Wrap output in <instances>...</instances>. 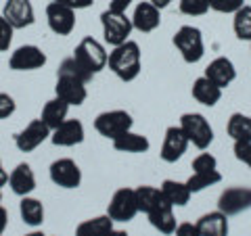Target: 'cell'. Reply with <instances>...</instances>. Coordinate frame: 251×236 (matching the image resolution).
I'll return each instance as SVG.
<instances>
[{
  "mask_svg": "<svg viewBox=\"0 0 251 236\" xmlns=\"http://www.w3.org/2000/svg\"><path fill=\"white\" fill-rule=\"evenodd\" d=\"M107 67L120 77L122 82H132L136 80L143 67V52L140 46L134 40H128L120 46H113V50L109 52Z\"/></svg>",
  "mask_w": 251,
  "mask_h": 236,
  "instance_id": "6da1fadb",
  "label": "cell"
},
{
  "mask_svg": "<svg viewBox=\"0 0 251 236\" xmlns=\"http://www.w3.org/2000/svg\"><path fill=\"white\" fill-rule=\"evenodd\" d=\"M172 42H174L176 50L180 52L182 61L188 63V65H195V63H199L203 59V54H205L203 34H201V29L195 27V25H182V27H178L174 38H172Z\"/></svg>",
  "mask_w": 251,
  "mask_h": 236,
  "instance_id": "7a4b0ae2",
  "label": "cell"
},
{
  "mask_svg": "<svg viewBox=\"0 0 251 236\" xmlns=\"http://www.w3.org/2000/svg\"><path fill=\"white\" fill-rule=\"evenodd\" d=\"M72 57L80 63V65L88 73L97 75L99 71H103V69L107 67L109 52L105 50V46L100 44L99 40H94L92 36H86V38H82V40H80V44L74 48Z\"/></svg>",
  "mask_w": 251,
  "mask_h": 236,
  "instance_id": "3957f363",
  "label": "cell"
},
{
  "mask_svg": "<svg viewBox=\"0 0 251 236\" xmlns=\"http://www.w3.org/2000/svg\"><path fill=\"white\" fill-rule=\"evenodd\" d=\"M180 128L186 134L188 142L193 146H197L199 151H205L209 144L214 142V128L211 123L205 119V115L201 113H184L180 117Z\"/></svg>",
  "mask_w": 251,
  "mask_h": 236,
  "instance_id": "277c9868",
  "label": "cell"
},
{
  "mask_svg": "<svg viewBox=\"0 0 251 236\" xmlns=\"http://www.w3.org/2000/svg\"><path fill=\"white\" fill-rule=\"evenodd\" d=\"M100 25H103V38L109 46H120L130 40L132 34V19L126 13H115L107 9L100 13Z\"/></svg>",
  "mask_w": 251,
  "mask_h": 236,
  "instance_id": "5b68a950",
  "label": "cell"
},
{
  "mask_svg": "<svg viewBox=\"0 0 251 236\" xmlns=\"http://www.w3.org/2000/svg\"><path fill=\"white\" fill-rule=\"evenodd\" d=\"M132 125H134V119L128 111L124 109H113V111H103L97 115L94 119V130H97L103 138L113 140L117 136H122L124 132H130Z\"/></svg>",
  "mask_w": 251,
  "mask_h": 236,
  "instance_id": "8992f818",
  "label": "cell"
},
{
  "mask_svg": "<svg viewBox=\"0 0 251 236\" xmlns=\"http://www.w3.org/2000/svg\"><path fill=\"white\" fill-rule=\"evenodd\" d=\"M107 215L113 222H122V224L132 222L138 215V203H136L134 188H120V190H115L111 201H109Z\"/></svg>",
  "mask_w": 251,
  "mask_h": 236,
  "instance_id": "52a82bcc",
  "label": "cell"
},
{
  "mask_svg": "<svg viewBox=\"0 0 251 236\" xmlns=\"http://www.w3.org/2000/svg\"><path fill=\"white\" fill-rule=\"evenodd\" d=\"M49 176L50 182L59 188H67V190H74L82 184V169L74 159L69 157H63V159H57L50 163L49 167Z\"/></svg>",
  "mask_w": 251,
  "mask_h": 236,
  "instance_id": "ba28073f",
  "label": "cell"
},
{
  "mask_svg": "<svg viewBox=\"0 0 251 236\" xmlns=\"http://www.w3.org/2000/svg\"><path fill=\"white\" fill-rule=\"evenodd\" d=\"M54 94L65 100L69 107H80L88 98V90H86V82L80 77L69 75V73H57V86H54Z\"/></svg>",
  "mask_w": 251,
  "mask_h": 236,
  "instance_id": "9c48e42d",
  "label": "cell"
},
{
  "mask_svg": "<svg viewBox=\"0 0 251 236\" xmlns=\"http://www.w3.org/2000/svg\"><path fill=\"white\" fill-rule=\"evenodd\" d=\"M251 209V188L249 186H230L218 196V211L224 215H239Z\"/></svg>",
  "mask_w": 251,
  "mask_h": 236,
  "instance_id": "30bf717a",
  "label": "cell"
},
{
  "mask_svg": "<svg viewBox=\"0 0 251 236\" xmlns=\"http://www.w3.org/2000/svg\"><path fill=\"white\" fill-rule=\"evenodd\" d=\"M50 138V128L42 119H31L21 132L15 134V146L21 153H31Z\"/></svg>",
  "mask_w": 251,
  "mask_h": 236,
  "instance_id": "8fae6325",
  "label": "cell"
},
{
  "mask_svg": "<svg viewBox=\"0 0 251 236\" xmlns=\"http://www.w3.org/2000/svg\"><path fill=\"white\" fill-rule=\"evenodd\" d=\"M46 23L52 34L69 36L75 29V11L61 2H49L46 6Z\"/></svg>",
  "mask_w": 251,
  "mask_h": 236,
  "instance_id": "7c38bea8",
  "label": "cell"
},
{
  "mask_svg": "<svg viewBox=\"0 0 251 236\" xmlns=\"http://www.w3.org/2000/svg\"><path fill=\"white\" fill-rule=\"evenodd\" d=\"M44 65H46V54L36 44L19 46L9 59V67L13 71H34V69H40Z\"/></svg>",
  "mask_w": 251,
  "mask_h": 236,
  "instance_id": "4fadbf2b",
  "label": "cell"
},
{
  "mask_svg": "<svg viewBox=\"0 0 251 236\" xmlns=\"http://www.w3.org/2000/svg\"><path fill=\"white\" fill-rule=\"evenodd\" d=\"M188 138L186 134L182 132V128L180 125H170V128L166 130V136H163V144H161V161L166 163H176L182 159V155L186 153L188 148Z\"/></svg>",
  "mask_w": 251,
  "mask_h": 236,
  "instance_id": "5bb4252c",
  "label": "cell"
},
{
  "mask_svg": "<svg viewBox=\"0 0 251 236\" xmlns=\"http://www.w3.org/2000/svg\"><path fill=\"white\" fill-rule=\"evenodd\" d=\"M2 17L11 23L15 29H25L29 25H34L36 13L31 6V0H6Z\"/></svg>",
  "mask_w": 251,
  "mask_h": 236,
  "instance_id": "9a60e30c",
  "label": "cell"
},
{
  "mask_svg": "<svg viewBox=\"0 0 251 236\" xmlns=\"http://www.w3.org/2000/svg\"><path fill=\"white\" fill-rule=\"evenodd\" d=\"M84 123L80 119H65L59 128H54L50 132V142L54 146H63V148H69V146H75V144H82L84 142Z\"/></svg>",
  "mask_w": 251,
  "mask_h": 236,
  "instance_id": "2e32d148",
  "label": "cell"
},
{
  "mask_svg": "<svg viewBox=\"0 0 251 236\" xmlns=\"http://www.w3.org/2000/svg\"><path fill=\"white\" fill-rule=\"evenodd\" d=\"M203 75L214 82L218 88L224 90L237 80V67H234V63L228 57H218L205 67V73Z\"/></svg>",
  "mask_w": 251,
  "mask_h": 236,
  "instance_id": "e0dca14e",
  "label": "cell"
},
{
  "mask_svg": "<svg viewBox=\"0 0 251 236\" xmlns=\"http://www.w3.org/2000/svg\"><path fill=\"white\" fill-rule=\"evenodd\" d=\"M130 19H132V27H134L136 31H140V34H151V31H155L157 27H159L161 11L147 0V2L136 4L134 15H132Z\"/></svg>",
  "mask_w": 251,
  "mask_h": 236,
  "instance_id": "ac0fdd59",
  "label": "cell"
},
{
  "mask_svg": "<svg viewBox=\"0 0 251 236\" xmlns=\"http://www.w3.org/2000/svg\"><path fill=\"white\" fill-rule=\"evenodd\" d=\"M149 222H151V226L155 228V230H159L161 234H174L176 232V215H174V207L170 205L168 201H163V196H161V201L157 203V205L149 211Z\"/></svg>",
  "mask_w": 251,
  "mask_h": 236,
  "instance_id": "d6986e66",
  "label": "cell"
},
{
  "mask_svg": "<svg viewBox=\"0 0 251 236\" xmlns=\"http://www.w3.org/2000/svg\"><path fill=\"white\" fill-rule=\"evenodd\" d=\"M9 186L17 196H29L36 190V176L27 163H19L9 174Z\"/></svg>",
  "mask_w": 251,
  "mask_h": 236,
  "instance_id": "ffe728a7",
  "label": "cell"
},
{
  "mask_svg": "<svg viewBox=\"0 0 251 236\" xmlns=\"http://www.w3.org/2000/svg\"><path fill=\"white\" fill-rule=\"evenodd\" d=\"M195 226H197L201 236H228V215H224L218 209L203 213L195 222Z\"/></svg>",
  "mask_w": 251,
  "mask_h": 236,
  "instance_id": "44dd1931",
  "label": "cell"
},
{
  "mask_svg": "<svg viewBox=\"0 0 251 236\" xmlns=\"http://www.w3.org/2000/svg\"><path fill=\"white\" fill-rule=\"evenodd\" d=\"M191 94H193V98L197 100L199 105H203V107H216L220 103V98H222V88H218V86L211 80H207L205 75H201V77H197V80L193 82Z\"/></svg>",
  "mask_w": 251,
  "mask_h": 236,
  "instance_id": "7402d4cb",
  "label": "cell"
},
{
  "mask_svg": "<svg viewBox=\"0 0 251 236\" xmlns=\"http://www.w3.org/2000/svg\"><path fill=\"white\" fill-rule=\"evenodd\" d=\"M159 190H161L163 201H168L172 207H184L193 196L186 182H178V180H163Z\"/></svg>",
  "mask_w": 251,
  "mask_h": 236,
  "instance_id": "603a6c76",
  "label": "cell"
},
{
  "mask_svg": "<svg viewBox=\"0 0 251 236\" xmlns=\"http://www.w3.org/2000/svg\"><path fill=\"white\" fill-rule=\"evenodd\" d=\"M113 142V148L120 153H147L149 148H151V142H149V138L143 136V134H136V132H124L122 136H117L111 140Z\"/></svg>",
  "mask_w": 251,
  "mask_h": 236,
  "instance_id": "cb8c5ba5",
  "label": "cell"
},
{
  "mask_svg": "<svg viewBox=\"0 0 251 236\" xmlns=\"http://www.w3.org/2000/svg\"><path fill=\"white\" fill-rule=\"evenodd\" d=\"M67 115H69V105L65 103V100H61L59 96H54L42 107L40 119L49 125L50 132H52L54 128H59V125L67 119Z\"/></svg>",
  "mask_w": 251,
  "mask_h": 236,
  "instance_id": "d4e9b609",
  "label": "cell"
},
{
  "mask_svg": "<svg viewBox=\"0 0 251 236\" xmlns=\"http://www.w3.org/2000/svg\"><path fill=\"white\" fill-rule=\"evenodd\" d=\"M19 213H21L23 224H27L31 228L42 226L44 222V205L38 199H34V196H21Z\"/></svg>",
  "mask_w": 251,
  "mask_h": 236,
  "instance_id": "484cf974",
  "label": "cell"
},
{
  "mask_svg": "<svg viewBox=\"0 0 251 236\" xmlns=\"http://www.w3.org/2000/svg\"><path fill=\"white\" fill-rule=\"evenodd\" d=\"M111 230H113V219L109 215H97L77 226L75 236H109Z\"/></svg>",
  "mask_w": 251,
  "mask_h": 236,
  "instance_id": "4316f807",
  "label": "cell"
},
{
  "mask_svg": "<svg viewBox=\"0 0 251 236\" xmlns=\"http://www.w3.org/2000/svg\"><path fill=\"white\" fill-rule=\"evenodd\" d=\"M226 132L234 142H251V117L243 113H232L228 123H226Z\"/></svg>",
  "mask_w": 251,
  "mask_h": 236,
  "instance_id": "83f0119b",
  "label": "cell"
},
{
  "mask_svg": "<svg viewBox=\"0 0 251 236\" xmlns=\"http://www.w3.org/2000/svg\"><path fill=\"white\" fill-rule=\"evenodd\" d=\"M220 182H222V174H220L218 169H214V171H193V176L186 180V186L193 194H197V192L205 190V188L214 186V184H220Z\"/></svg>",
  "mask_w": 251,
  "mask_h": 236,
  "instance_id": "f1b7e54d",
  "label": "cell"
},
{
  "mask_svg": "<svg viewBox=\"0 0 251 236\" xmlns=\"http://www.w3.org/2000/svg\"><path fill=\"white\" fill-rule=\"evenodd\" d=\"M134 194H136V203H138V213H149V211L161 201V190L157 186L143 184V186L134 188Z\"/></svg>",
  "mask_w": 251,
  "mask_h": 236,
  "instance_id": "f546056e",
  "label": "cell"
},
{
  "mask_svg": "<svg viewBox=\"0 0 251 236\" xmlns=\"http://www.w3.org/2000/svg\"><path fill=\"white\" fill-rule=\"evenodd\" d=\"M232 29L239 40L251 42V6L245 4L232 15Z\"/></svg>",
  "mask_w": 251,
  "mask_h": 236,
  "instance_id": "4dcf8cb0",
  "label": "cell"
},
{
  "mask_svg": "<svg viewBox=\"0 0 251 236\" xmlns=\"http://www.w3.org/2000/svg\"><path fill=\"white\" fill-rule=\"evenodd\" d=\"M57 73H69V75H75V77H80L82 82H86L88 84L90 80H92V73H88L86 71V69L80 65V63H77L74 57H67V59H63L61 61V65H59V71Z\"/></svg>",
  "mask_w": 251,
  "mask_h": 236,
  "instance_id": "1f68e13d",
  "label": "cell"
},
{
  "mask_svg": "<svg viewBox=\"0 0 251 236\" xmlns=\"http://www.w3.org/2000/svg\"><path fill=\"white\" fill-rule=\"evenodd\" d=\"M180 13L186 17H203L209 9V0H180Z\"/></svg>",
  "mask_w": 251,
  "mask_h": 236,
  "instance_id": "d6a6232c",
  "label": "cell"
},
{
  "mask_svg": "<svg viewBox=\"0 0 251 236\" xmlns=\"http://www.w3.org/2000/svg\"><path fill=\"white\" fill-rule=\"evenodd\" d=\"M241 6H245V0H209V9L222 15H234Z\"/></svg>",
  "mask_w": 251,
  "mask_h": 236,
  "instance_id": "836d02e7",
  "label": "cell"
},
{
  "mask_svg": "<svg viewBox=\"0 0 251 236\" xmlns=\"http://www.w3.org/2000/svg\"><path fill=\"white\" fill-rule=\"evenodd\" d=\"M218 169V159L209 153H201L193 159V171H214Z\"/></svg>",
  "mask_w": 251,
  "mask_h": 236,
  "instance_id": "e575fe53",
  "label": "cell"
},
{
  "mask_svg": "<svg viewBox=\"0 0 251 236\" xmlns=\"http://www.w3.org/2000/svg\"><path fill=\"white\" fill-rule=\"evenodd\" d=\"M13 34H15V27L2 17V15H0V52H4V50L11 48Z\"/></svg>",
  "mask_w": 251,
  "mask_h": 236,
  "instance_id": "d590c367",
  "label": "cell"
},
{
  "mask_svg": "<svg viewBox=\"0 0 251 236\" xmlns=\"http://www.w3.org/2000/svg\"><path fill=\"white\" fill-rule=\"evenodd\" d=\"M15 109H17L15 98L11 96V94L0 92V119H9V117L15 113Z\"/></svg>",
  "mask_w": 251,
  "mask_h": 236,
  "instance_id": "8d00e7d4",
  "label": "cell"
},
{
  "mask_svg": "<svg viewBox=\"0 0 251 236\" xmlns=\"http://www.w3.org/2000/svg\"><path fill=\"white\" fill-rule=\"evenodd\" d=\"M232 153L241 163H245L251 169V142H234Z\"/></svg>",
  "mask_w": 251,
  "mask_h": 236,
  "instance_id": "74e56055",
  "label": "cell"
},
{
  "mask_svg": "<svg viewBox=\"0 0 251 236\" xmlns=\"http://www.w3.org/2000/svg\"><path fill=\"white\" fill-rule=\"evenodd\" d=\"M176 236H201L199 230H197V226L191 224V222H182V224H178L176 226Z\"/></svg>",
  "mask_w": 251,
  "mask_h": 236,
  "instance_id": "f35d334b",
  "label": "cell"
},
{
  "mask_svg": "<svg viewBox=\"0 0 251 236\" xmlns=\"http://www.w3.org/2000/svg\"><path fill=\"white\" fill-rule=\"evenodd\" d=\"M49 2H61L65 6H72L74 11H82V9H88L94 0H49Z\"/></svg>",
  "mask_w": 251,
  "mask_h": 236,
  "instance_id": "ab89813d",
  "label": "cell"
},
{
  "mask_svg": "<svg viewBox=\"0 0 251 236\" xmlns=\"http://www.w3.org/2000/svg\"><path fill=\"white\" fill-rule=\"evenodd\" d=\"M132 2H134V0H111V2H109V9L115 11V13H126Z\"/></svg>",
  "mask_w": 251,
  "mask_h": 236,
  "instance_id": "60d3db41",
  "label": "cell"
},
{
  "mask_svg": "<svg viewBox=\"0 0 251 236\" xmlns=\"http://www.w3.org/2000/svg\"><path fill=\"white\" fill-rule=\"evenodd\" d=\"M6 226H9V211H6L2 205H0V236L4 234Z\"/></svg>",
  "mask_w": 251,
  "mask_h": 236,
  "instance_id": "b9f144b4",
  "label": "cell"
},
{
  "mask_svg": "<svg viewBox=\"0 0 251 236\" xmlns=\"http://www.w3.org/2000/svg\"><path fill=\"white\" fill-rule=\"evenodd\" d=\"M9 184V171L4 169V165H2V159H0V188Z\"/></svg>",
  "mask_w": 251,
  "mask_h": 236,
  "instance_id": "7bdbcfd3",
  "label": "cell"
},
{
  "mask_svg": "<svg viewBox=\"0 0 251 236\" xmlns=\"http://www.w3.org/2000/svg\"><path fill=\"white\" fill-rule=\"evenodd\" d=\"M149 2H151L153 6H157V9H159V11H163V9H166V6H170L172 0H149Z\"/></svg>",
  "mask_w": 251,
  "mask_h": 236,
  "instance_id": "ee69618b",
  "label": "cell"
},
{
  "mask_svg": "<svg viewBox=\"0 0 251 236\" xmlns=\"http://www.w3.org/2000/svg\"><path fill=\"white\" fill-rule=\"evenodd\" d=\"M109 236H130V234L126 232V230H115V228H113L111 234H109Z\"/></svg>",
  "mask_w": 251,
  "mask_h": 236,
  "instance_id": "f6af8a7d",
  "label": "cell"
},
{
  "mask_svg": "<svg viewBox=\"0 0 251 236\" xmlns=\"http://www.w3.org/2000/svg\"><path fill=\"white\" fill-rule=\"evenodd\" d=\"M25 236H46L44 232H40V230H31V232H27Z\"/></svg>",
  "mask_w": 251,
  "mask_h": 236,
  "instance_id": "bcb514c9",
  "label": "cell"
},
{
  "mask_svg": "<svg viewBox=\"0 0 251 236\" xmlns=\"http://www.w3.org/2000/svg\"><path fill=\"white\" fill-rule=\"evenodd\" d=\"M0 205H2V192H0Z\"/></svg>",
  "mask_w": 251,
  "mask_h": 236,
  "instance_id": "7dc6e473",
  "label": "cell"
},
{
  "mask_svg": "<svg viewBox=\"0 0 251 236\" xmlns=\"http://www.w3.org/2000/svg\"><path fill=\"white\" fill-rule=\"evenodd\" d=\"M249 44H251V42H249Z\"/></svg>",
  "mask_w": 251,
  "mask_h": 236,
  "instance_id": "c3c4849f",
  "label": "cell"
}]
</instances>
